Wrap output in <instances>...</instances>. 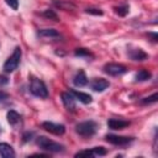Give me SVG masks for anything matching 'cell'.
Returning <instances> with one entry per match:
<instances>
[{
	"label": "cell",
	"mask_w": 158,
	"mask_h": 158,
	"mask_svg": "<svg viewBox=\"0 0 158 158\" xmlns=\"http://www.w3.org/2000/svg\"><path fill=\"white\" fill-rule=\"evenodd\" d=\"M37 144L41 149L43 151H47V152H52V153H57V152H63L64 151V146L58 143V142H54L44 136H40L37 137Z\"/></svg>",
	"instance_id": "6da1fadb"
},
{
	"label": "cell",
	"mask_w": 158,
	"mask_h": 158,
	"mask_svg": "<svg viewBox=\"0 0 158 158\" xmlns=\"http://www.w3.org/2000/svg\"><path fill=\"white\" fill-rule=\"evenodd\" d=\"M30 91L37 98L46 99L48 96V90H47L44 83L41 79L35 78V77H32L30 80Z\"/></svg>",
	"instance_id": "7a4b0ae2"
},
{
	"label": "cell",
	"mask_w": 158,
	"mask_h": 158,
	"mask_svg": "<svg viewBox=\"0 0 158 158\" xmlns=\"http://www.w3.org/2000/svg\"><path fill=\"white\" fill-rule=\"evenodd\" d=\"M98 130V123L95 121H84V122H80L75 126V131L78 135H80L81 137H91L93 135H95Z\"/></svg>",
	"instance_id": "3957f363"
},
{
	"label": "cell",
	"mask_w": 158,
	"mask_h": 158,
	"mask_svg": "<svg viewBox=\"0 0 158 158\" xmlns=\"http://www.w3.org/2000/svg\"><path fill=\"white\" fill-rule=\"evenodd\" d=\"M21 48L20 47H16L12 52V54L6 59V62L4 63V70L6 73H12L14 70L17 69L19 64H20V60H21Z\"/></svg>",
	"instance_id": "277c9868"
},
{
	"label": "cell",
	"mask_w": 158,
	"mask_h": 158,
	"mask_svg": "<svg viewBox=\"0 0 158 158\" xmlns=\"http://www.w3.org/2000/svg\"><path fill=\"white\" fill-rule=\"evenodd\" d=\"M104 72L107 73L109 75L117 77V75H121V74L126 73V72H127V68H126L123 64H118V63H107V64H105V67H104Z\"/></svg>",
	"instance_id": "5b68a950"
},
{
	"label": "cell",
	"mask_w": 158,
	"mask_h": 158,
	"mask_svg": "<svg viewBox=\"0 0 158 158\" xmlns=\"http://www.w3.org/2000/svg\"><path fill=\"white\" fill-rule=\"evenodd\" d=\"M42 127L49 132V133H53V135H57V136H60L65 132V127L64 125L62 123H54V122H51V121H46L42 123Z\"/></svg>",
	"instance_id": "8992f818"
},
{
	"label": "cell",
	"mask_w": 158,
	"mask_h": 158,
	"mask_svg": "<svg viewBox=\"0 0 158 158\" xmlns=\"http://www.w3.org/2000/svg\"><path fill=\"white\" fill-rule=\"evenodd\" d=\"M105 139L115 146H126L133 141L132 137H126V136H116V135H107Z\"/></svg>",
	"instance_id": "52a82bcc"
},
{
	"label": "cell",
	"mask_w": 158,
	"mask_h": 158,
	"mask_svg": "<svg viewBox=\"0 0 158 158\" xmlns=\"http://www.w3.org/2000/svg\"><path fill=\"white\" fill-rule=\"evenodd\" d=\"M90 85H91V89L95 91H104L105 89H107L110 86V83H109V80H106L104 78H95L91 80Z\"/></svg>",
	"instance_id": "ba28073f"
},
{
	"label": "cell",
	"mask_w": 158,
	"mask_h": 158,
	"mask_svg": "<svg viewBox=\"0 0 158 158\" xmlns=\"http://www.w3.org/2000/svg\"><path fill=\"white\" fill-rule=\"evenodd\" d=\"M62 101H63L67 110H69V111L75 110V98L73 96V94L70 91L69 93H62Z\"/></svg>",
	"instance_id": "9c48e42d"
},
{
	"label": "cell",
	"mask_w": 158,
	"mask_h": 158,
	"mask_svg": "<svg viewBox=\"0 0 158 158\" xmlns=\"http://www.w3.org/2000/svg\"><path fill=\"white\" fill-rule=\"evenodd\" d=\"M130 125V121L122 120V118H110L107 121V127L111 130H122Z\"/></svg>",
	"instance_id": "30bf717a"
},
{
	"label": "cell",
	"mask_w": 158,
	"mask_h": 158,
	"mask_svg": "<svg viewBox=\"0 0 158 158\" xmlns=\"http://www.w3.org/2000/svg\"><path fill=\"white\" fill-rule=\"evenodd\" d=\"M128 56H130V58L133 59V60H144V59H147V57H148V54H147L144 51H142L141 48L131 49V51L128 52Z\"/></svg>",
	"instance_id": "8fae6325"
},
{
	"label": "cell",
	"mask_w": 158,
	"mask_h": 158,
	"mask_svg": "<svg viewBox=\"0 0 158 158\" xmlns=\"http://www.w3.org/2000/svg\"><path fill=\"white\" fill-rule=\"evenodd\" d=\"M0 156L4 158H14L15 151L14 148L7 143H0Z\"/></svg>",
	"instance_id": "7c38bea8"
},
{
	"label": "cell",
	"mask_w": 158,
	"mask_h": 158,
	"mask_svg": "<svg viewBox=\"0 0 158 158\" xmlns=\"http://www.w3.org/2000/svg\"><path fill=\"white\" fill-rule=\"evenodd\" d=\"M73 83H74L75 86H79V88L88 84V78H86L84 70H79V72L75 74V77H74V79H73Z\"/></svg>",
	"instance_id": "4fadbf2b"
},
{
	"label": "cell",
	"mask_w": 158,
	"mask_h": 158,
	"mask_svg": "<svg viewBox=\"0 0 158 158\" xmlns=\"http://www.w3.org/2000/svg\"><path fill=\"white\" fill-rule=\"evenodd\" d=\"M70 93L73 94V96H74L77 100H79V101L83 102V104H90V102H91V96H90L89 94H86V93L78 91V90H72Z\"/></svg>",
	"instance_id": "5bb4252c"
},
{
	"label": "cell",
	"mask_w": 158,
	"mask_h": 158,
	"mask_svg": "<svg viewBox=\"0 0 158 158\" xmlns=\"http://www.w3.org/2000/svg\"><path fill=\"white\" fill-rule=\"evenodd\" d=\"M7 121H9L10 125L16 126V125H19V123L21 122V116H20L16 111L10 110V111L7 112Z\"/></svg>",
	"instance_id": "9a60e30c"
},
{
	"label": "cell",
	"mask_w": 158,
	"mask_h": 158,
	"mask_svg": "<svg viewBox=\"0 0 158 158\" xmlns=\"http://www.w3.org/2000/svg\"><path fill=\"white\" fill-rule=\"evenodd\" d=\"M151 77H152V74H151L148 70L141 69V70H138V73L136 74V80H137V81H144V80L151 79Z\"/></svg>",
	"instance_id": "2e32d148"
},
{
	"label": "cell",
	"mask_w": 158,
	"mask_h": 158,
	"mask_svg": "<svg viewBox=\"0 0 158 158\" xmlns=\"http://www.w3.org/2000/svg\"><path fill=\"white\" fill-rule=\"evenodd\" d=\"M40 36H43V37H49V38H54V37H59V33L53 30V28H46V30H42L38 32Z\"/></svg>",
	"instance_id": "e0dca14e"
},
{
	"label": "cell",
	"mask_w": 158,
	"mask_h": 158,
	"mask_svg": "<svg viewBox=\"0 0 158 158\" xmlns=\"http://www.w3.org/2000/svg\"><path fill=\"white\" fill-rule=\"evenodd\" d=\"M75 56H78V57H85V58L93 57V54L88 49H85V48H77L75 49Z\"/></svg>",
	"instance_id": "ac0fdd59"
},
{
	"label": "cell",
	"mask_w": 158,
	"mask_h": 158,
	"mask_svg": "<svg viewBox=\"0 0 158 158\" xmlns=\"http://www.w3.org/2000/svg\"><path fill=\"white\" fill-rule=\"evenodd\" d=\"M91 153H93V157L94 156H105L107 153V151L104 147H94V148H91Z\"/></svg>",
	"instance_id": "d6986e66"
},
{
	"label": "cell",
	"mask_w": 158,
	"mask_h": 158,
	"mask_svg": "<svg viewBox=\"0 0 158 158\" xmlns=\"http://www.w3.org/2000/svg\"><path fill=\"white\" fill-rule=\"evenodd\" d=\"M157 98H158V95H157V93H154L153 95H151V96H148V98H144V99L142 100V104H151V102H156V101H157Z\"/></svg>",
	"instance_id": "ffe728a7"
},
{
	"label": "cell",
	"mask_w": 158,
	"mask_h": 158,
	"mask_svg": "<svg viewBox=\"0 0 158 158\" xmlns=\"http://www.w3.org/2000/svg\"><path fill=\"white\" fill-rule=\"evenodd\" d=\"M116 12L121 16H125L127 12H128V5H123V6H118L116 7Z\"/></svg>",
	"instance_id": "44dd1931"
},
{
	"label": "cell",
	"mask_w": 158,
	"mask_h": 158,
	"mask_svg": "<svg viewBox=\"0 0 158 158\" xmlns=\"http://www.w3.org/2000/svg\"><path fill=\"white\" fill-rule=\"evenodd\" d=\"M43 15L46 16V17H49V19H53L54 21H58V17H57V15L52 11V10H47V11H44L43 12Z\"/></svg>",
	"instance_id": "7402d4cb"
},
{
	"label": "cell",
	"mask_w": 158,
	"mask_h": 158,
	"mask_svg": "<svg viewBox=\"0 0 158 158\" xmlns=\"http://www.w3.org/2000/svg\"><path fill=\"white\" fill-rule=\"evenodd\" d=\"M5 1H6V4H7L11 9L17 10V7H19V0H5Z\"/></svg>",
	"instance_id": "603a6c76"
},
{
	"label": "cell",
	"mask_w": 158,
	"mask_h": 158,
	"mask_svg": "<svg viewBox=\"0 0 158 158\" xmlns=\"http://www.w3.org/2000/svg\"><path fill=\"white\" fill-rule=\"evenodd\" d=\"M88 14H94V15H102V11L100 9H86Z\"/></svg>",
	"instance_id": "cb8c5ba5"
},
{
	"label": "cell",
	"mask_w": 158,
	"mask_h": 158,
	"mask_svg": "<svg viewBox=\"0 0 158 158\" xmlns=\"http://www.w3.org/2000/svg\"><path fill=\"white\" fill-rule=\"evenodd\" d=\"M7 83H9V79H7V77L0 75V86H1V85H6Z\"/></svg>",
	"instance_id": "d4e9b609"
},
{
	"label": "cell",
	"mask_w": 158,
	"mask_h": 158,
	"mask_svg": "<svg viewBox=\"0 0 158 158\" xmlns=\"http://www.w3.org/2000/svg\"><path fill=\"white\" fill-rule=\"evenodd\" d=\"M5 99H7V94L4 93V91H0V101H2Z\"/></svg>",
	"instance_id": "484cf974"
}]
</instances>
